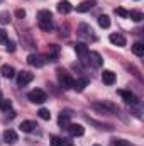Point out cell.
<instances>
[{
  "instance_id": "29",
  "label": "cell",
  "mask_w": 144,
  "mask_h": 146,
  "mask_svg": "<svg viewBox=\"0 0 144 146\" xmlns=\"http://www.w3.org/2000/svg\"><path fill=\"white\" fill-rule=\"evenodd\" d=\"M115 14L120 15V17H129V12H127L126 9H122V7H117V9H115Z\"/></svg>"
},
{
  "instance_id": "28",
  "label": "cell",
  "mask_w": 144,
  "mask_h": 146,
  "mask_svg": "<svg viewBox=\"0 0 144 146\" xmlns=\"http://www.w3.org/2000/svg\"><path fill=\"white\" fill-rule=\"evenodd\" d=\"M5 48H7V51H9V53H14V51H15V42H14V41H10V39H7Z\"/></svg>"
},
{
  "instance_id": "18",
  "label": "cell",
  "mask_w": 144,
  "mask_h": 146,
  "mask_svg": "<svg viewBox=\"0 0 144 146\" xmlns=\"http://www.w3.org/2000/svg\"><path fill=\"white\" fill-rule=\"evenodd\" d=\"M70 117H71V112L70 110H63L58 117V124L59 126H68L70 124Z\"/></svg>"
},
{
  "instance_id": "5",
  "label": "cell",
  "mask_w": 144,
  "mask_h": 146,
  "mask_svg": "<svg viewBox=\"0 0 144 146\" xmlns=\"http://www.w3.org/2000/svg\"><path fill=\"white\" fill-rule=\"evenodd\" d=\"M75 51H76L80 61H81L83 65H87V63H88V46H87L85 42H76V44H75Z\"/></svg>"
},
{
  "instance_id": "11",
  "label": "cell",
  "mask_w": 144,
  "mask_h": 146,
  "mask_svg": "<svg viewBox=\"0 0 144 146\" xmlns=\"http://www.w3.org/2000/svg\"><path fill=\"white\" fill-rule=\"evenodd\" d=\"M119 95L127 102V104H132V106H136L139 100H137V97L132 94V92H129V90H119Z\"/></svg>"
},
{
  "instance_id": "32",
  "label": "cell",
  "mask_w": 144,
  "mask_h": 146,
  "mask_svg": "<svg viewBox=\"0 0 144 146\" xmlns=\"http://www.w3.org/2000/svg\"><path fill=\"white\" fill-rule=\"evenodd\" d=\"M15 17H17V19H24V17H26V10H24V9H17V10H15Z\"/></svg>"
},
{
  "instance_id": "14",
  "label": "cell",
  "mask_w": 144,
  "mask_h": 146,
  "mask_svg": "<svg viewBox=\"0 0 144 146\" xmlns=\"http://www.w3.org/2000/svg\"><path fill=\"white\" fill-rule=\"evenodd\" d=\"M68 131H70L71 136H83L85 127L81 124H68Z\"/></svg>"
},
{
  "instance_id": "10",
  "label": "cell",
  "mask_w": 144,
  "mask_h": 146,
  "mask_svg": "<svg viewBox=\"0 0 144 146\" xmlns=\"http://www.w3.org/2000/svg\"><path fill=\"white\" fill-rule=\"evenodd\" d=\"M3 141L7 145H15L19 141V136H17V133L14 129H5L3 131Z\"/></svg>"
},
{
  "instance_id": "25",
  "label": "cell",
  "mask_w": 144,
  "mask_h": 146,
  "mask_svg": "<svg viewBox=\"0 0 144 146\" xmlns=\"http://www.w3.org/2000/svg\"><path fill=\"white\" fill-rule=\"evenodd\" d=\"M37 114H39V117H41V119H44V121H49V119H51L49 110L44 109V107H42V109H39V112H37Z\"/></svg>"
},
{
  "instance_id": "24",
  "label": "cell",
  "mask_w": 144,
  "mask_h": 146,
  "mask_svg": "<svg viewBox=\"0 0 144 146\" xmlns=\"http://www.w3.org/2000/svg\"><path fill=\"white\" fill-rule=\"evenodd\" d=\"M12 109V100H9V99H0V110H3V112H7V110Z\"/></svg>"
},
{
  "instance_id": "3",
  "label": "cell",
  "mask_w": 144,
  "mask_h": 146,
  "mask_svg": "<svg viewBox=\"0 0 144 146\" xmlns=\"http://www.w3.org/2000/svg\"><path fill=\"white\" fill-rule=\"evenodd\" d=\"M27 99H29L31 102H34V104H44V102L48 100V95H46L44 90L34 88V90H31V92L27 94Z\"/></svg>"
},
{
  "instance_id": "22",
  "label": "cell",
  "mask_w": 144,
  "mask_h": 146,
  "mask_svg": "<svg viewBox=\"0 0 144 146\" xmlns=\"http://www.w3.org/2000/svg\"><path fill=\"white\" fill-rule=\"evenodd\" d=\"M98 26H100L102 29H108V27H110V17H108V15H100V17H98Z\"/></svg>"
},
{
  "instance_id": "30",
  "label": "cell",
  "mask_w": 144,
  "mask_h": 146,
  "mask_svg": "<svg viewBox=\"0 0 144 146\" xmlns=\"http://www.w3.org/2000/svg\"><path fill=\"white\" fill-rule=\"evenodd\" d=\"M61 138L59 136H51V146H61Z\"/></svg>"
},
{
  "instance_id": "2",
  "label": "cell",
  "mask_w": 144,
  "mask_h": 146,
  "mask_svg": "<svg viewBox=\"0 0 144 146\" xmlns=\"http://www.w3.org/2000/svg\"><path fill=\"white\" fill-rule=\"evenodd\" d=\"M95 110H98L100 114H107V115H112V114H117L119 109H117V106H114V104H110V102H95L93 106H92Z\"/></svg>"
},
{
  "instance_id": "27",
  "label": "cell",
  "mask_w": 144,
  "mask_h": 146,
  "mask_svg": "<svg viewBox=\"0 0 144 146\" xmlns=\"http://www.w3.org/2000/svg\"><path fill=\"white\" fill-rule=\"evenodd\" d=\"M10 22V14L9 12H2L0 14V24H9Z\"/></svg>"
},
{
  "instance_id": "7",
  "label": "cell",
  "mask_w": 144,
  "mask_h": 146,
  "mask_svg": "<svg viewBox=\"0 0 144 146\" xmlns=\"http://www.w3.org/2000/svg\"><path fill=\"white\" fill-rule=\"evenodd\" d=\"M76 33H78V36L81 37V39H92V41L95 39L93 29H92V27H90L88 24H80V26H78V31H76Z\"/></svg>"
},
{
  "instance_id": "33",
  "label": "cell",
  "mask_w": 144,
  "mask_h": 146,
  "mask_svg": "<svg viewBox=\"0 0 144 146\" xmlns=\"http://www.w3.org/2000/svg\"><path fill=\"white\" fill-rule=\"evenodd\" d=\"M61 146H71V143H70L68 139H63V141H61Z\"/></svg>"
},
{
  "instance_id": "15",
  "label": "cell",
  "mask_w": 144,
  "mask_h": 146,
  "mask_svg": "<svg viewBox=\"0 0 144 146\" xmlns=\"http://www.w3.org/2000/svg\"><path fill=\"white\" fill-rule=\"evenodd\" d=\"M102 82L105 85H114L115 83V73L110 72V70H104V73H102Z\"/></svg>"
},
{
  "instance_id": "4",
  "label": "cell",
  "mask_w": 144,
  "mask_h": 146,
  "mask_svg": "<svg viewBox=\"0 0 144 146\" xmlns=\"http://www.w3.org/2000/svg\"><path fill=\"white\" fill-rule=\"evenodd\" d=\"M27 63L31 65V66H36V68H41V66H44L46 63H48V56H44V54H29L27 56Z\"/></svg>"
},
{
  "instance_id": "1",
  "label": "cell",
  "mask_w": 144,
  "mask_h": 146,
  "mask_svg": "<svg viewBox=\"0 0 144 146\" xmlns=\"http://www.w3.org/2000/svg\"><path fill=\"white\" fill-rule=\"evenodd\" d=\"M37 22H39V27L44 31V33H49L53 29V14L49 10H39L37 14Z\"/></svg>"
},
{
  "instance_id": "6",
  "label": "cell",
  "mask_w": 144,
  "mask_h": 146,
  "mask_svg": "<svg viewBox=\"0 0 144 146\" xmlns=\"http://www.w3.org/2000/svg\"><path fill=\"white\" fill-rule=\"evenodd\" d=\"M58 80L63 85V88H73V85H75V78H73L70 73L63 72V70L58 72Z\"/></svg>"
},
{
  "instance_id": "34",
  "label": "cell",
  "mask_w": 144,
  "mask_h": 146,
  "mask_svg": "<svg viewBox=\"0 0 144 146\" xmlns=\"http://www.w3.org/2000/svg\"><path fill=\"white\" fill-rule=\"evenodd\" d=\"M7 112H9V110H7ZM9 117H10V119L15 117V110H10V112H9Z\"/></svg>"
},
{
  "instance_id": "26",
  "label": "cell",
  "mask_w": 144,
  "mask_h": 146,
  "mask_svg": "<svg viewBox=\"0 0 144 146\" xmlns=\"http://www.w3.org/2000/svg\"><path fill=\"white\" fill-rule=\"evenodd\" d=\"M112 146H134L131 141H126V139H114Z\"/></svg>"
},
{
  "instance_id": "17",
  "label": "cell",
  "mask_w": 144,
  "mask_h": 146,
  "mask_svg": "<svg viewBox=\"0 0 144 146\" xmlns=\"http://www.w3.org/2000/svg\"><path fill=\"white\" fill-rule=\"evenodd\" d=\"M71 10H73V5L68 0H61V2L58 3V12H59V14H68V12H71Z\"/></svg>"
},
{
  "instance_id": "8",
  "label": "cell",
  "mask_w": 144,
  "mask_h": 146,
  "mask_svg": "<svg viewBox=\"0 0 144 146\" xmlns=\"http://www.w3.org/2000/svg\"><path fill=\"white\" fill-rule=\"evenodd\" d=\"M34 80V75L31 72H26V70H22V72L17 73V85H20V87H24V85H27V83H31Z\"/></svg>"
},
{
  "instance_id": "36",
  "label": "cell",
  "mask_w": 144,
  "mask_h": 146,
  "mask_svg": "<svg viewBox=\"0 0 144 146\" xmlns=\"http://www.w3.org/2000/svg\"><path fill=\"white\" fill-rule=\"evenodd\" d=\"M93 146H100V145H93Z\"/></svg>"
},
{
  "instance_id": "35",
  "label": "cell",
  "mask_w": 144,
  "mask_h": 146,
  "mask_svg": "<svg viewBox=\"0 0 144 146\" xmlns=\"http://www.w3.org/2000/svg\"><path fill=\"white\" fill-rule=\"evenodd\" d=\"M0 99H2V92H0Z\"/></svg>"
},
{
  "instance_id": "31",
  "label": "cell",
  "mask_w": 144,
  "mask_h": 146,
  "mask_svg": "<svg viewBox=\"0 0 144 146\" xmlns=\"http://www.w3.org/2000/svg\"><path fill=\"white\" fill-rule=\"evenodd\" d=\"M7 39H9V37H7V33H5L3 29H0V44H5Z\"/></svg>"
},
{
  "instance_id": "13",
  "label": "cell",
  "mask_w": 144,
  "mask_h": 146,
  "mask_svg": "<svg viewBox=\"0 0 144 146\" xmlns=\"http://www.w3.org/2000/svg\"><path fill=\"white\" fill-rule=\"evenodd\" d=\"M95 5H97L95 0H85V2H81L80 5H76V12H88V10L93 9Z\"/></svg>"
},
{
  "instance_id": "12",
  "label": "cell",
  "mask_w": 144,
  "mask_h": 146,
  "mask_svg": "<svg viewBox=\"0 0 144 146\" xmlns=\"http://www.w3.org/2000/svg\"><path fill=\"white\" fill-rule=\"evenodd\" d=\"M108 39H110V42H112L114 46H119V48H124V46H126V37L122 36V34H119V33L110 34Z\"/></svg>"
},
{
  "instance_id": "9",
  "label": "cell",
  "mask_w": 144,
  "mask_h": 146,
  "mask_svg": "<svg viewBox=\"0 0 144 146\" xmlns=\"http://www.w3.org/2000/svg\"><path fill=\"white\" fill-rule=\"evenodd\" d=\"M88 63H90L92 66H95V68H100V66L104 65V60H102L100 53H97V51H88Z\"/></svg>"
},
{
  "instance_id": "20",
  "label": "cell",
  "mask_w": 144,
  "mask_h": 146,
  "mask_svg": "<svg viewBox=\"0 0 144 146\" xmlns=\"http://www.w3.org/2000/svg\"><path fill=\"white\" fill-rule=\"evenodd\" d=\"M88 83H90V82H88V78H80V80H75L73 88H75V90H78V92H81V90H85V87H87Z\"/></svg>"
},
{
  "instance_id": "16",
  "label": "cell",
  "mask_w": 144,
  "mask_h": 146,
  "mask_svg": "<svg viewBox=\"0 0 144 146\" xmlns=\"http://www.w3.org/2000/svg\"><path fill=\"white\" fill-rule=\"evenodd\" d=\"M19 127H20V131H22V133H31V131H34V129H36L37 126H36V122H34V121H22Z\"/></svg>"
},
{
  "instance_id": "23",
  "label": "cell",
  "mask_w": 144,
  "mask_h": 146,
  "mask_svg": "<svg viewBox=\"0 0 144 146\" xmlns=\"http://www.w3.org/2000/svg\"><path fill=\"white\" fill-rule=\"evenodd\" d=\"M129 17H131L134 22H141V21L144 19L143 12H139V10H131V12H129Z\"/></svg>"
},
{
  "instance_id": "21",
  "label": "cell",
  "mask_w": 144,
  "mask_h": 146,
  "mask_svg": "<svg viewBox=\"0 0 144 146\" xmlns=\"http://www.w3.org/2000/svg\"><path fill=\"white\" fill-rule=\"evenodd\" d=\"M132 53L136 54V56H144V44L143 42H134L132 44Z\"/></svg>"
},
{
  "instance_id": "37",
  "label": "cell",
  "mask_w": 144,
  "mask_h": 146,
  "mask_svg": "<svg viewBox=\"0 0 144 146\" xmlns=\"http://www.w3.org/2000/svg\"><path fill=\"white\" fill-rule=\"evenodd\" d=\"M0 2H2V0H0Z\"/></svg>"
},
{
  "instance_id": "19",
  "label": "cell",
  "mask_w": 144,
  "mask_h": 146,
  "mask_svg": "<svg viewBox=\"0 0 144 146\" xmlns=\"http://www.w3.org/2000/svg\"><path fill=\"white\" fill-rule=\"evenodd\" d=\"M0 73H2L5 78H12V76H15V70H14L10 65H3V66L0 68Z\"/></svg>"
}]
</instances>
